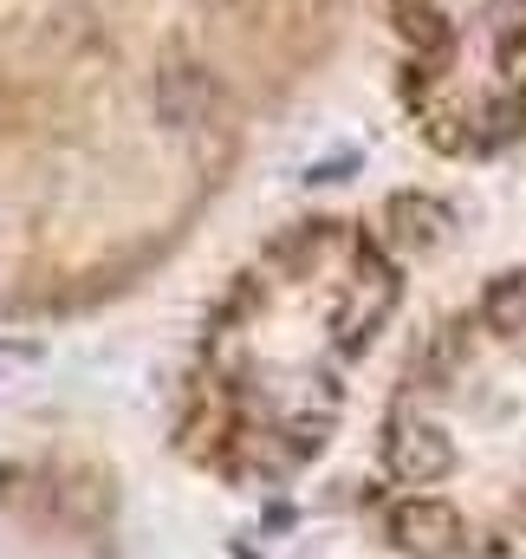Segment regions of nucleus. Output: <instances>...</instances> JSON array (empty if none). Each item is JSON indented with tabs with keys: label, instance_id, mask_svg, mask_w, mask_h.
<instances>
[{
	"label": "nucleus",
	"instance_id": "obj_1",
	"mask_svg": "<svg viewBox=\"0 0 526 559\" xmlns=\"http://www.w3.org/2000/svg\"><path fill=\"white\" fill-rule=\"evenodd\" d=\"M391 475L403 481H435L449 475V442L429 423H396L391 429Z\"/></svg>",
	"mask_w": 526,
	"mask_h": 559
},
{
	"label": "nucleus",
	"instance_id": "obj_2",
	"mask_svg": "<svg viewBox=\"0 0 526 559\" xmlns=\"http://www.w3.org/2000/svg\"><path fill=\"white\" fill-rule=\"evenodd\" d=\"M396 527V547H403V554H449V540H455V521H449V514H442V508H429V501H409V508H396L391 514Z\"/></svg>",
	"mask_w": 526,
	"mask_h": 559
}]
</instances>
